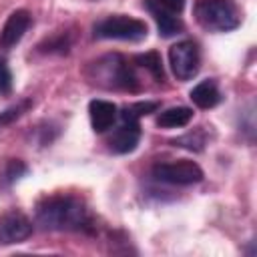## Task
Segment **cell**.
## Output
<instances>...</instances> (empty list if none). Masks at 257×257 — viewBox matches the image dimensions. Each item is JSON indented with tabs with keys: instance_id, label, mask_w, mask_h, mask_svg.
<instances>
[{
	"instance_id": "cell-17",
	"label": "cell",
	"mask_w": 257,
	"mask_h": 257,
	"mask_svg": "<svg viewBox=\"0 0 257 257\" xmlns=\"http://www.w3.org/2000/svg\"><path fill=\"white\" fill-rule=\"evenodd\" d=\"M30 106H32V100H30V98H24V100H20V102L8 106L6 110H2V112H0V128L12 124L14 120H18Z\"/></svg>"
},
{
	"instance_id": "cell-9",
	"label": "cell",
	"mask_w": 257,
	"mask_h": 257,
	"mask_svg": "<svg viewBox=\"0 0 257 257\" xmlns=\"http://www.w3.org/2000/svg\"><path fill=\"white\" fill-rule=\"evenodd\" d=\"M30 22H32V18H30L28 10H22V8L20 10H14L6 18V22H4V26L0 30V46L6 48V50L12 48V46H16L22 40L24 32L28 30Z\"/></svg>"
},
{
	"instance_id": "cell-15",
	"label": "cell",
	"mask_w": 257,
	"mask_h": 257,
	"mask_svg": "<svg viewBox=\"0 0 257 257\" xmlns=\"http://www.w3.org/2000/svg\"><path fill=\"white\" fill-rule=\"evenodd\" d=\"M159 108V102L155 100H141V102H133L128 106H124L120 110V118H128V120H139L141 116H147L151 112H155Z\"/></svg>"
},
{
	"instance_id": "cell-4",
	"label": "cell",
	"mask_w": 257,
	"mask_h": 257,
	"mask_svg": "<svg viewBox=\"0 0 257 257\" xmlns=\"http://www.w3.org/2000/svg\"><path fill=\"white\" fill-rule=\"evenodd\" d=\"M147 34L149 28L143 20L124 14H114L94 24V38H104V40L141 42L147 38Z\"/></svg>"
},
{
	"instance_id": "cell-20",
	"label": "cell",
	"mask_w": 257,
	"mask_h": 257,
	"mask_svg": "<svg viewBox=\"0 0 257 257\" xmlns=\"http://www.w3.org/2000/svg\"><path fill=\"white\" fill-rule=\"evenodd\" d=\"M12 92V72L4 58H0V94Z\"/></svg>"
},
{
	"instance_id": "cell-13",
	"label": "cell",
	"mask_w": 257,
	"mask_h": 257,
	"mask_svg": "<svg viewBox=\"0 0 257 257\" xmlns=\"http://www.w3.org/2000/svg\"><path fill=\"white\" fill-rule=\"evenodd\" d=\"M191 118H193V110L189 106H171L159 114L157 124L163 128H179L189 124Z\"/></svg>"
},
{
	"instance_id": "cell-3",
	"label": "cell",
	"mask_w": 257,
	"mask_h": 257,
	"mask_svg": "<svg viewBox=\"0 0 257 257\" xmlns=\"http://www.w3.org/2000/svg\"><path fill=\"white\" fill-rule=\"evenodd\" d=\"M94 74L90 76L94 82L106 86V88H122V90H137L139 80L128 62L120 54H108L100 60L92 62L90 66Z\"/></svg>"
},
{
	"instance_id": "cell-5",
	"label": "cell",
	"mask_w": 257,
	"mask_h": 257,
	"mask_svg": "<svg viewBox=\"0 0 257 257\" xmlns=\"http://www.w3.org/2000/svg\"><path fill=\"white\" fill-rule=\"evenodd\" d=\"M153 177L169 185H195L203 181V169L195 161L179 159L171 163H157L153 167Z\"/></svg>"
},
{
	"instance_id": "cell-8",
	"label": "cell",
	"mask_w": 257,
	"mask_h": 257,
	"mask_svg": "<svg viewBox=\"0 0 257 257\" xmlns=\"http://www.w3.org/2000/svg\"><path fill=\"white\" fill-rule=\"evenodd\" d=\"M141 141V124L139 120L120 118V124L114 128V133L108 139V147L116 155H126L137 149Z\"/></svg>"
},
{
	"instance_id": "cell-21",
	"label": "cell",
	"mask_w": 257,
	"mask_h": 257,
	"mask_svg": "<svg viewBox=\"0 0 257 257\" xmlns=\"http://www.w3.org/2000/svg\"><path fill=\"white\" fill-rule=\"evenodd\" d=\"M161 6H165L167 10L175 12V14H181L185 10V0H157Z\"/></svg>"
},
{
	"instance_id": "cell-18",
	"label": "cell",
	"mask_w": 257,
	"mask_h": 257,
	"mask_svg": "<svg viewBox=\"0 0 257 257\" xmlns=\"http://www.w3.org/2000/svg\"><path fill=\"white\" fill-rule=\"evenodd\" d=\"M28 173V167L22 161H8L6 169H4V183L12 185L14 181H18L20 177H24Z\"/></svg>"
},
{
	"instance_id": "cell-7",
	"label": "cell",
	"mask_w": 257,
	"mask_h": 257,
	"mask_svg": "<svg viewBox=\"0 0 257 257\" xmlns=\"http://www.w3.org/2000/svg\"><path fill=\"white\" fill-rule=\"evenodd\" d=\"M32 233V221L18 211H10L0 217V245H12L28 239Z\"/></svg>"
},
{
	"instance_id": "cell-12",
	"label": "cell",
	"mask_w": 257,
	"mask_h": 257,
	"mask_svg": "<svg viewBox=\"0 0 257 257\" xmlns=\"http://www.w3.org/2000/svg\"><path fill=\"white\" fill-rule=\"evenodd\" d=\"M189 96H191L193 104L199 108H213L221 102V92L213 78H207V80H201L199 84H195L191 88Z\"/></svg>"
},
{
	"instance_id": "cell-2",
	"label": "cell",
	"mask_w": 257,
	"mask_h": 257,
	"mask_svg": "<svg viewBox=\"0 0 257 257\" xmlns=\"http://www.w3.org/2000/svg\"><path fill=\"white\" fill-rule=\"evenodd\" d=\"M195 20L209 32H229L241 24V10L233 0H197Z\"/></svg>"
},
{
	"instance_id": "cell-6",
	"label": "cell",
	"mask_w": 257,
	"mask_h": 257,
	"mask_svg": "<svg viewBox=\"0 0 257 257\" xmlns=\"http://www.w3.org/2000/svg\"><path fill=\"white\" fill-rule=\"evenodd\" d=\"M169 62L179 80H191L201 68V54L193 40H181L169 48Z\"/></svg>"
},
{
	"instance_id": "cell-19",
	"label": "cell",
	"mask_w": 257,
	"mask_h": 257,
	"mask_svg": "<svg viewBox=\"0 0 257 257\" xmlns=\"http://www.w3.org/2000/svg\"><path fill=\"white\" fill-rule=\"evenodd\" d=\"M68 46H70L68 38L58 36V38H50L44 44H40V50L42 52H60V54H64V52H68Z\"/></svg>"
},
{
	"instance_id": "cell-10",
	"label": "cell",
	"mask_w": 257,
	"mask_h": 257,
	"mask_svg": "<svg viewBox=\"0 0 257 257\" xmlns=\"http://www.w3.org/2000/svg\"><path fill=\"white\" fill-rule=\"evenodd\" d=\"M143 6L149 10V14L153 16V20L157 22L159 34L163 38H171V36H175V34H179L183 30V20L175 12H171L165 6H161L157 0H145Z\"/></svg>"
},
{
	"instance_id": "cell-11",
	"label": "cell",
	"mask_w": 257,
	"mask_h": 257,
	"mask_svg": "<svg viewBox=\"0 0 257 257\" xmlns=\"http://www.w3.org/2000/svg\"><path fill=\"white\" fill-rule=\"evenodd\" d=\"M88 116H90L92 131L98 133V135H102V133H106L114 124V120L118 116V108L110 100L94 98V100L88 102Z\"/></svg>"
},
{
	"instance_id": "cell-1",
	"label": "cell",
	"mask_w": 257,
	"mask_h": 257,
	"mask_svg": "<svg viewBox=\"0 0 257 257\" xmlns=\"http://www.w3.org/2000/svg\"><path fill=\"white\" fill-rule=\"evenodd\" d=\"M36 223L48 231H86L90 227V215L76 197L52 195L38 201Z\"/></svg>"
},
{
	"instance_id": "cell-14",
	"label": "cell",
	"mask_w": 257,
	"mask_h": 257,
	"mask_svg": "<svg viewBox=\"0 0 257 257\" xmlns=\"http://www.w3.org/2000/svg\"><path fill=\"white\" fill-rule=\"evenodd\" d=\"M135 62L143 68H147L155 80H165V70H163V60H161V54L157 50H149L145 54H137L135 56Z\"/></svg>"
},
{
	"instance_id": "cell-16",
	"label": "cell",
	"mask_w": 257,
	"mask_h": 257,
	"mask_svg": "<svg viewBox=\"0 0 257 257\" xmlns=\"http://www.w3.org/2000/svg\"><path fill=\"white\" fill-rule=\"evenodd\" d=\"M205 143H207V137H205V133L201 128H197L193 133H187V135H183V137L173 141L175 147H183V149H189V151H195V153L203 151Z\"/></svg>"
}]
</instances>
